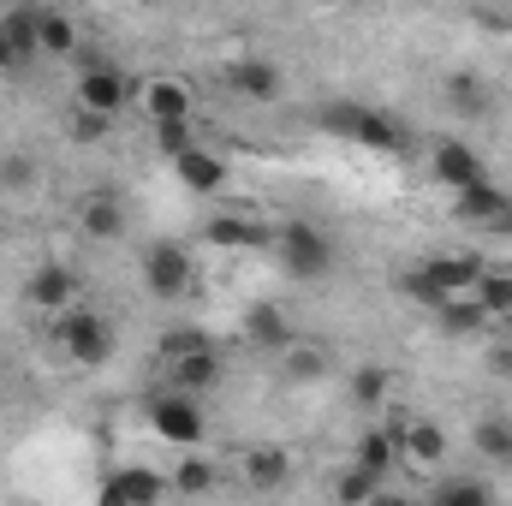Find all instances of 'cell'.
Segmentation results:
<instances>
[{"mask_svg":"<svg viewBox=\"0 0 512 506\" xmlns=\"http://www.w3.org/2000/svg\"><path fill=\"white\" fill-rule=\"evenodd\" d=\"M322 131L328 137H346V143H358V149H376V155H405V126L382 114V108H364V102H328L322 114Z\"/></svg>","mask_w":512,"mask_h":506,"instance_id":"cell-1","label":"cell"},{"mask_svg":"<svg viewBox=\"0 0 512 506\" xmlns=\"http://www.w3.org/2000/svg\"><path fill=\"white\" fill-rule=\"evenodd\" d=\"M382 423L393 429V441H399V465H411V471H441L447 465V429L441 423L399 417L393 405H382Z\"/></svg>","mask_w":512,"mask_h":506,"instance_id":"cell-5","label":"cell"},{"mask_svg":"<svg viewBox=\"0 0 512 506\" xmlns=\"http://www.w3.org/2000/svg\"><path fill=\"white\" fill-rule=\"evenodd\" d=\"M387 393H393V376H387L382 364H364V370L352 376V399H358L364 411H382Z\"/></svg>","mask_w":512,"mask_h":506,"instance_id":"cell-29","label":"cell"},{"mask_svg":"<svg viewBox=\"0 0 512 506\" xmlns=\"http://www.w3.org/2000/svg\"><path fill=\"white\" fill-rule=\"evenodd\" d=\"M143 417H149V429H155L167 447H185V453H197V447H203V435H209V417H203L197 393H185V387L155 393V399L143 405Z\"/></svg>","mask_w":512,"mask_h":506,"instance_id":"cell-3","label":"cell"},{"mask_svg":"<svg viewBox=\"0 0 512 506\" xmlns=\"http://www.w3.org/2000/svg\"><path fill=\"white\" fill-rule=\"evenodd\" d=\"M149 137H155V149L173 161L179 149H191V143H197V126H191V120H149Z\"/></svg>","mask_w":512,"mask_h":506,"instance_id":"cell-32","label":"cell"},{"mask_svg":"<svg viewBox=\"0 0 512 506\" xmlns=\"http://www.w3.org/2000/svg\"><path fill=\"white\" fill-rule=\"evenodd\" d=\"M66 131H72V143H102V137L114 131V120H108V114H96V108H72Z\"/></svg>","mask_w":512,"mask_h":506,"instance_id":"cell-34","label":"cell"},{"mask_svg":"<svg viewBox=\"0 0 512 506\" xmlns=\"http://www.w3.org/2000/svg\"><path fill=\"white\" fill-rule=\"evenodd\" d=\"M471 441H477V453H483V459H507V465H512V423H501V417H483Z\"/></svg>","mask_w":512,"mask_h":506,"instance_id":"cell-31","label":"cell"},{"mask_svg":"<svg viewBox=\"0 0 512 506\" xmlns=\"http://www.w3.org/2000/svg\"><path fill=\"white\" fill-rule=\"evenodd\" d=\"M36 30H42V54H54V60H66L78 48V24L66 12H36Z\"/></svg>","mask_w":512,"mask_h":506,"instance_id":"cell-26","label":"cell"},{"mask_svg":"<svg viewBox=\"0 0 512 506\" xmlns=\"http://www.w3.org/2000/svg\"><path fill=\"white\" fill-rule=\"evenodd\" d=\"M137 102H143L149 120H197V96H191V84H185L179 72H155V78H143Z\"/></svg>","mask_w":512,"mask_h":506,"instance_id":"cell-14","label":"cell"},{"mask_svg":"<svg viewBox=\"0 0 512 506\" xmlns=\"http://www.w3.org/2000/svg\"><path fill=\"white\" fill-rule=\"evenodd\" d=\"M227 155L221 149H209V143H191V149H179L173 155V179L191 191V197H215L221 185H227Z\"/></svg>","mask_w":512,"mask_h":506,"instance_id":"cell-12","label":"cell"},{"mask_svg":"<svg viewBox=\"0 0 512 506\" xmlns=\"http://www.w3.org/2000/svg\"><path fill=\"white\" fill-rule=\"evenodd\" d=\"M435 501L441 506H483L489 501V489L471 483V477H447V483H435Z\"/></svg>","mask_w":512,"mask_h":506,"instance_id":"cell-33","label":"cell"},{"mask_svg":"<svg viewBox=\"0 0 512 506\" xmlns=\"http://www.w3.org/2000/svg\"><path fill=\"white\" fill-rule=\"evenodd\" d=\"M435 322H441L447 334H483V328H495L471 292H453V298H441V304H435Z\"/></svg>","mask_w":512,"mask_h":506,"instance_id":"cell-24","label":"cell"},{"mask_svg":"<svg viewBox=\"0 0 512 506\" xmlns=\"http://www.w3.org/2000/svg\"><path fill=\"white\" fill-rule=\"evenodd\" d=\"M483 274V262L477 256H465V251H453V256H423L417 268H405V292L417 298V304H441V298H453V292H471V280Z\"/></svg>","mask_w":512,"mask_h":506,"instance_id":"cell-4","label":"cell"},{"mask_svg":"<svg viewBox=\"0 0 512 506\" xmlns=\"http://www.w3.org/2000/svg\"><path fill=\"white\" fill-rule=\"evenodd\" d=\"M352 465H364V471H376V477H387V471L399 465V441H393V429H387V423H370V429L358 435Z\"/></svg>","mask_w":512,"mask_h":506,"instance_id":"cell-22","label":"cell"},{"mask_svg":"<svg viewBox=\"0 0 512 506\" xmlns=\"http://www.w3.org/2000/svg\"><path fill=\"white\" fill-rule=\"evenodd\" d=\"M54 346H60V358H66L72 370H96V364H108V352H114V328H108L90 304H72V310L54 316Z\"/></svg>","mask_w":512,"mask_h":506,"instance_id":"cell-2","label":"cell"},{"mask_svg":"<svg viewBox=\"0 0 512 506\" xmlns=\"http://www.w3.org/2000/svg\"><path fill=\"white\" fill-rule=\"evenodd\" d=\"M167 483H173L179 495H209V489L221 483V465H215V459H179Z\"/></svg>","mask_w":512,"mask_h":506,"instance_id":"cell-27","label":"cell"},{"mask_svg":"<svg viewBox=\"0 0 512 506\" xmlns=\"http://www.w3.org/2000/svg\"><path fill=\"white\" fill-rule=\"evenodd\" d=\"M24 304L42 310V316L72 310V304H78V268H66V262H42V268H30V280H24Z\"/></svg>","mask_w":512,"mask_h":506,"instance_id":"cell-10","label":"cell"},{"mask_svg":"<svg viewBox=\"0 0 512 506\" xmlns=\"http://www.w3.org/2000/svg\"><path fill=\"white\" fill-rule=\"evenodd\" d=\"M489 370H501V376H512V352H495V364Z\"/></svg>","mask_w":512,"mask_h":506,"instance_id":"cell-37","label":"cell"},{"mask_svg":"<svg viewBox=\"0 0 512 506\" xmlns=\"http://www.w3.org/2000/svg\"><path fill=\"white\" fill-rule=\"evenodd\" d=\"M161 489H173L161 471H143V465H126L120 477H108V489H102V501L126 506V501H161Z\"/></svg>","mask_w":512,"mask_h":506,"instance_id":"cell-21","label":"cell"},{"mask_svg":"<svg viewBox=\"0 0 512 506\" xmlns=\"http://www.w3.org/2000/svg\"><path fill=\"white\" fill-rule=\"evenodd\" d=\"M382 489H387V477L364 471V465H346V471L334 477V495H340V501H376Z\"/></svg>","mask_w":512,"mask_h":506,"instance_id":"cell-30","label":"cell"},{"mask_svg":"<svg viewBox=\"0 0 512 506\" xmlns=\"http://www.w3.org/2000/svg\"><path fill=\"white\" fill-rule=\"evenodd\" d=\"M471 298L483 304V316H489V322H512V268L483 262V274L471 280Z\"/></svg>","mask_w":512,"mask_h":506,"instance_id":"cell-20","label":"cell"},{"mask_svg":"<svg viewBox=\"0 0 512 506\" xmlns=\"http://www.w3.org/2000/svg\"><path fill=\"white\" fill-rule=\"evenodd\" d=\"M78 108H96V114H108V120H120L131 102H137V84H131L126 66H114V60H84V72H78Z\"/></svg>","mask_w":512,"mask_h":506,"instance_id":"cell-6","label":"cell"},{"mask_svg":"<svg viewBox=\"0 0 512 506\" xmlns=\"http://www.w3.org/2000/svg\"><path fill=\"white\" fill-rule=\"evenodd\" d=\"M274 256H280V268L298 274V280H322V274L334 268V245H328V233H316L310 221H286V227L274 233Z\"/></svg>","mask_w":512,"mask_h":506,"instance_id":"cell-7","label":"cell"},{"mask_svg":"<svg viewBox=\"0 0 512 506\" xmlns=\"http://www.w3.org/2000/svg\"><path fill=\"white\" fill-rule=\"evenodd\" d=\"M0 179H6V185H30V179H36V167H30V161H6V167H0Z\"/></svg>","mask_w":512,"mask_h":506,"instance_id":"cell-36","label":"cell"},{"mask_svg":"<svg viewBox=\"0 0 512 506\" xmlns=\"http://www.w3.org/2000/svg\"><path fill=\"white\" fill-rule=\"evenodd\" d=\"M203 239H209L215 251H233V256L274 251V227H262L251 215H215V221H203Z\"/></svg>","mask_w":512,"mask_h":506,"instance_id":"cell-13","label":"cell"},{"mask_svg":"<svg viewBox=\"0 0 512 506\" xmlns=\"http://www.w3.org/2000/svg\"><path fill=\"white\" fill-rule=\"evenodd\" d=\"M435 179L447 185V191H465V185H483L489 179V167H483V155L471 149V143H459V137H441L435 143Z\"/></svg>","mask_w":512,"mask_h":506,"instance_id":"cell-17","label":"cell"},{"mask_svg":"<svg viewBox=\"0 0 512 506\" xmlns=\"http://www.w3.org/2000/svg\"><path fill=\"white\" fill-rule=\"evenodd\" d=\"M30 60H42V30L30 6H6L0 12V72H24Z\"/></svg>","mask_w":512,"mask_h":506,"instance_id":"cell-11","label":"cell"},{"mask_svg":"<svg viewBox=\"0 0 512 506\" xmlns=\"http://www.w3.org/2000/svg\"><path fill=\"white\" fill-rule=\"evenodd\" d=\"M453 215H459L465 227H483V233H512V197L495 179L453 191Z\"/></svg>","mask_w":512,"mask_h":506,"instance_id":"cell-9","label":"cell"},{"mask_svg":"<svg viewBox=\"0 0 512 506\" xmlns=\"http://www.w3.org/2000/svg\"><path fill=\"white\" fill-rule=\"evenodd\" d=\"M239 471H245V483L251 489H280L286 477H292V459H286V447H245L239 453Z\"/></svg>","mask_w":512,"mask_h":506,"instance_id":"cell-19","label":"cell"},{"mask_svg":"<svg viewBox=\"0 0 512 506\" xmlns=\"http://www.w3.org/2000/svg\"><path fill=\"white\" fill-rule=\"evenodd\" d=\"M78 233H84L90 245H120V239H126V203H120L114 191L84 197V203H78Z\"/></svg>","mask_w":512,"mask_h":506,"instance_id":"cell-18","label":"cell"},{"mask_svg":"<svg viewBox=\"0 0 512 506\" xmlns=\"http://www.w3.org/2000/svg\"><path fill=\"white\" fill-rule=\"evenodd\" d=\"M191 251L185 245H173V239H161V245H149L143 251V286H149V298H161V304H173V298H185L191 292Z\"/></svg>","mask_w":512,"mask_h":506,"instance_id":"cell-8","label":"cell"},{"mask_svg":"<svg viewBox=\"0 0 512 506\" xmlns=\"http://www.w3.org/2000/svg\"><path fill=\"white\" fill-rule=\"evenodd\" d=\"M245 334H251L262 352H286L298 334H292V322H286V310H274V304H256L251 316H245Z\"/></svg>","mask_w":512,"mask_h":506,"instance_id":"cell-23","label":"cell"},{"mask_svg":"<svg viewBox=\"0 0 512 506\" xmlns=\"http://www.w3.org/2000/svg\"><path fill=\"white\" fill-rule=\"evenodd\" d=\"M227 376V364H221V352H215V340L209 346H197V352H179V358H167V381L173 387H185V393H215Z\"/></svg>","mask_w":512,"mask_h":506,"instance_id":"cell-16","label":"cell"},{"mask_svg":"<svg viewBox=\"0 0 512 506\" xmlns=\"http://www.w3.org/2000/svg\"><path fill=\"white\" fill-rule=\"evenodd\" d=\"M280 370H286V381H322V376H328V352H322V346H298V340H292V346L280 352Z\"/></svg>","mask_w":512,"mask_h":506,"instance_id":"cell-28","label":"cell"},{"mask_svg":"<svg viewBox=\"0 0 512 506\" xmlns=\"http://www.w3.org/2000/svg\"><path fill=\"white\" fill-rule=\"evenodd\" d=\"M221 84H227L239 102H280L286 72H280L274 60H256V54H245V60H233V66L221 72Z\"/></svg>","mask_w":512,"mask_h":506,"instance_id":"cell-15","label":"cell"},{"mask_svg":"<svg viewBox=\"0 0 512 506\" xmlns=\"http://www.w3.org/2000/svg\"><path fill=\"white\" fill-rule=\"evenodd\" d=\"M447 102L459 108V114H489V84L477 78V72H447Z\"/></svg>","mask_w":512,"mask_h":506,"instance_id":"cell-25","label":"cell"},{"mask_svg":"<svg viewBox=\"0 0 512 506\" xmlns=\"http://www.w3.org/2000/svg\"><path fill=\"white\" fill-rule=\"evenodd\" d=\"M197 346H209V334H203V328H173V334H161L155 358L167 364V358H179V352H197Z\"/></svg>","mask_w":512,"mask_h":506,"instance_id":"cell-35","label":"cell"}]
</instances>
